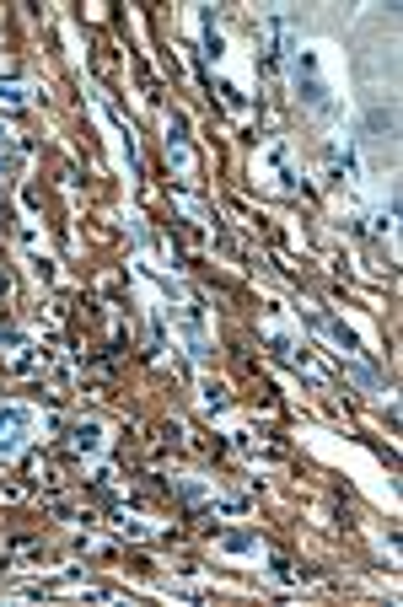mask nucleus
<instances>
[{"mask_svg": "<svg viewBox=\"0 0 403 607\" xmlns=\"http://www.w3.org/2000/svg\"><path fill=\"white\" fill-rule=\"evenodd\" d=\"M27 430H33V414L17 409V403H6V409H0V457L17 452V446L27 441Z\"/></svg>", "mask_w": 403, "mask_h": 607, "instance_id": "1", "label": "nucleus"}]
</instances>
